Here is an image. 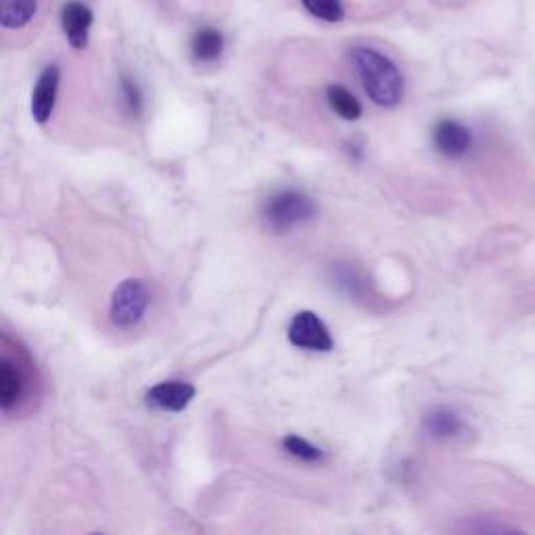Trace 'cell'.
<instances>
[{
  "label": "cell",
  "instance_id": "6da1fadb",
  "mask_svg": "<svg viewBox=\"0 0 535 535\" xmlns=\"http://www.w3.org/2000/svg\"><path fill=\"white\" fill-rule=\"evenodd\" d=\"M350 61L372 103L383 109H393L402 103L406 88L404 76L387 55L368 46H356L350 53Z\"/></svg>",
  "mask_w": 535,
  "mask_h": 535
},
{
  "label": "cell",
  "instance_id": "7a4b0ae2",
  "mask_svg": "<svg viewBox=\"0 0 535 535\" xmlns=\"http://www.w3.org/2000/svg\"><path fill=\"white\" fill-rule=\"evenodd\" d=\"M314 216L316 203L312 201V197L295 189L278 191L270 195L262 205V220L276 235H283V232L306 224Z\"/></svg>",
  "mask_w": 535,
  "mask_h": 535
},
{
  "label": "cell",
  "instance_id": "3957f363",
  "mask_svg": "<svg viewBox=\"0 0 535 535\" xmlns=\"http://www.w3.org/2000/svg\"><path fill=\"white\" fill-rule=\"evenodd\" d=\"M149 310L147 285L138 278H126L111 295L109 318L120 329H130L143 320Z\"/></svg>",
  "mask_w": 535,
  "mask_h": 535
},
{
  "label": "cell",
  "instance_id": "277c9868",
  "mask_svg": "<svg viewBox=\"0 0 535 535\" xmlns=\"http://www.w3.org/2000/svg\"><path fill=\"white\" fill-rule=\"evenodd\" d=\"M287 337H289L291 345L299 347V350H308V352L327 354L335 347V341L331 337L329 327L312 310L297 312L293 316Z\"/></svg>",
  "mask_w": 535,
  "mask_h": 535
},
{
  "label": "cell",
  "instance_id": "5b68a950",
  "mask_svg": "<svg viewBox=\"0 0 535 535\" xmlns=\"http://www.w3.org/2000/svg\"><path fill=\"white\" fill-rule=\"evenodd\" d=\"M195 387L186 381H161L153 385L145 393V402L153 410L161 412H182L184 408H189V404L195 398Z\"/></svg>",
  "mask_w": 535,
  "mask_h": 535
},
{
  "label": "cell",
  "instance_id": "8992f818",
  "mask_svg": "<svg viewBox=\"0 0 535 535\" xmlns=\"http://www.w3.org/2000/svg\"><path fill=\"white\" fill-rule=\"evenodd\" d=\"M26 389L28 381L26 375H23V368L5 350L3 356H0V408H3L5 414L15 410L23 402Z\"/></svg>",
  "mask_w": 535,
  "mask_h": 535
},
{
  "label": "cell",
  "instance_id": "52a82bcc",
  "mask_svg": "<svg viewBox=\"0 0 535 535\" xmlns=\"http://www.w3.org/2000/svg\"><path fill=\"white\" fill-rule=\"evenodd\" d=\"M92 21H95V15H92V11L84 3H80V0H72V3H67L63 7L61 28H63V34H65L72 49H76V51L86 49Z\"/></svg>",
  "mask_w": 535,
  "mask_h": 535
},
{
  "label": "cell",
  "instance_id": "ba28073f",
  "mask_svg": "<svg viewBox=\"0 0 535 535\" xmlns=\"http://www.w3.org/2000/svg\"><path fill=\"white\" fill-rule=\"evenodd\" d=\"M59 82H61V72L57 65H49L38 76V82L32 90V118L38 124H46L51 120L57 103Z\"/></svg>",
  "mask_w": 535,
  "mask_h": 535
},
{
  "label": "cell",
  "instance_id": "9c48e42d",
  "mask_svg": "<svg viewBox=\"0 0 535 535\" xmlns=\"http://www.w3.org/2000/svg\"><path fill=\"white\" fill-rule=\"evenodd\" d=\"M471 130L456 120H441L433 130V145L446 157H462L471 149Z\"/></svg>",
  "mask_w": 535,
  "mask_h": 535
},
{
  "label": "cell",
  "instance_id": "30bf717a",
  "mask_svg": "<svg viewBox=\"0 0 535 535\" xmlns=\"http://www.w3.org/2000/svg\"><path fill=\"white\" fill-rule=\"evenodd\" d=\"M425 431L433 437V439H452L456 435L462 433L464 423L462 418L450 410V408H435L425 416Z\"/></svg>",
  "mask_w": 535,
  "mask_h": 535
},
{
  "label": "cell",
  "instance_id": "8fae6325",
  "mask_svg": "<svg viewBox=\"0 0 535 535\" xmlns=\"http://www.w3.org/2000/svg\"><path fill=\"white\" fill-rule=\"evenodd\" d=\"M38 0H0V26L5 30H19L34 19Z\"/></svg>",
  "mask_w": 535,
  "mask_h": 535
},
{
  "label": "cell",
  "instance_id": "7c38bea8",
  "mask_svg": "<svg viewBox=\"0 0 535 535\" xmlns=\"http://www.w3.org/2000/svg\"><path fill=\"white\" fill-rule=\"evenodd\" d=\"M191 49H193V55L197 61L214 63L216 59H220V55L224 51V36H222V32H218L214 28H203L193 36Z\"/></svg>",
  "mask_w": 535,
  "mask_h": 535
},
{
  "label": "cell",
  "instance_id": "4fadbf2b",
  "mask_svg": "<svg viewBox=\"0 0 535 535\" xmlns=\"http://www.w3.org/2000/svg\"><path fill=\"white\" fill-rule=\"evenodd\" d=\"M327 101H329V107L345 122H356L362 118L360 101L352 95L350 90L339 84H333L327 88Z\"/></svg>",
  "mask_w": 535,
  "mask_h": 535
},
{
  "label": "cell",
  "instance_id": "5bb4252c",
  "mask_svg": "<svg viewBox=\"0 0 535 535\" xmlns=\"http://www.w3.org/2000/svg\"><path fill=\"white\" fill-rule=\"evenodd\" d=\"M283 448L297 460L301 462H320L324 458L322 450L316 448L312 441H308L306 437L301 435H287L283 439Z\"/></svg>",
  "mask_w": 535,
  "mask_h": 535
},
{
  "label": "cell",
  "instance_id": "9a60e30c",
  "mask_svg": "<svg viewBox=\"0 0 535 535\" xmlns=\"http://www.w3.org/2000/svg\"><path fill=\"white\" fill-rule=\"evenodd\" d=\"M301 3H304L310 15L322 21L339 23L345 17V9L341 0H301Z\"/></svg>",
  "mask_w": 535,
  "mask_h": 535
},
{
  "label": "cell",
  "instance_id": "2e32d148",
  "mask_svg": "<svg viewBox=\"0 0 535 535\" xmlns=\"http://www.w3.org/2000/svg\"><path fill=\"white\" fill-rule=\"evenodd\" d=\"M335 272H337V287L345 289L350 295H358V291L362 289L360 274L352 266H337Z\"/></svg>",
  "mask_w": 535,
  "mask_h": 535
},
{
  "label": "cell",
  "instance_id": "e0dca14e",
  "mask_svg": "<svg viewBox=\"0 0 535 535\" xmlns=\"http://www.w3.org/2000/svg\"><path fill=\"white\" fill-rule=\"evenodd\" d=\"M122 92H124V99H126L128 109L134 115H141V111H143V92H141V88L136 86L134 80L124 76L122 78Z\"/></svg>",
  "mask_w": 535,
  "mask_h": 535
}]
</instances>
